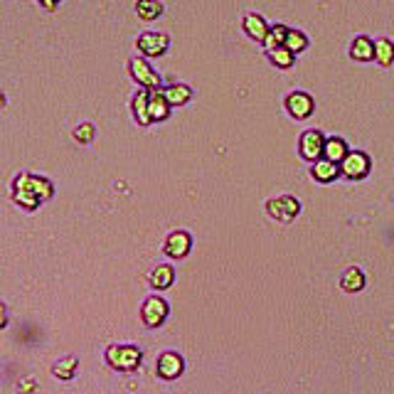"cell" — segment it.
I'll return each instance as SVG.
<instances>
[{"instance_id":"1","label":"cell","mask_w":394,"mask_h":394,"mask_svg":"<svg viewBox=\"0 0 394 394\" xmlns=\"http://www.w3.org/2000/svg\"><path fill=\"white\" fill-rule=\"evenodd\" d=\"M52 195H55L52 183L47 178H40V175L20 173L13 183V200L25 210H37L40 202L50 200Z\"/></svg>"},{"instance_id":"2","label":"cell","mask_w":394,"mask_h":394,"mask_svg":"<svg viewBox=\"0 0 394 394\" xmlns=\"http://www.w3.org/2000/svg\"><path fill=\"white\" fill-rule=\"evenodd\" d=\"M104 358H106V365L114 367L116 372H133L141 365L143 353L136 345H111L104 353Z\"/></svg>"},{"instance_id":"3","label":"cell","mask_w":394,"mask_h":394,"mask_svg":"<svg viewBox=\"0 0 394 394\" xmlns=\"http://www.w3.org/2000/svg\"><path fill=\"white\" fill-rule=\"evenodd\" d=\"M372 170V161L367 153L362 151H350L340 163V175H345L348 180H362L367 178Z\"/></svg>"},{"instance_id":"4","label":"cell","mask_w":394,"mask_h":394,"mask_svg":"<svg viewBox=\"0 0 394 394\" xmlns=\"http://www.w3.org/2000/svg\"><path fill=\"white\" fill-rule=\"evenodd\" d=\"M170 313V306L163 301L161 296H151L143 301V308H141V321L146 328H158L165 323V318H168Z\"/></svg>"},{"instance_id":"5","label":"cell","mask_w":394,"mask_h":394,"mask_svg":"<svg viewBox=\"0 0 394 394\" xmlns=\"http://www.w3.org/2000/svg\"><path fill=\"white\" fill-rule=\"evenodd\" d=\"M266 212L279 222H291V220H296L298 212H301V202H298L294 195H281V197H276V200L266 202Z\"/></svg>"},{"instance_id":"6","label":"cell","mask_w":394,"mask_h":394,"mask_svg":"<svg viewBox=\"0 0 394 394\" xmlns=\"http://www.w3.org/2000/svg\"><path fill=\"white\" fill-rule=\"evenodd\" d=\"M323 148H326V136L321 131H306L298 138V153H301V158H306L311 163L323 158Z\"/></svg>"},{"instance_id":"7","label":"cell","mask_w":394,"mask_h":394,"mask_svg":"<svg viewBox=\"0 0 394 394\" xmlns=\"http://www.w3.org/2000/svg\"><path fill=\"white\" fill-rule=\"evenodd\" d=\"M131 77L136 79L146 92H158V89H161V77H158V74L153 72V67L148 65L146 60H141V57L131 60Z\"/></svg>"},{"instance_id":"8","label":"cell","mask_w":394,"mask_h":394,"mask_svg":"<svg viewBox=\"0 0 394 394\" xmlns=\"http://www.w3.org/2000/svg\"><path fill=\"white\" fill-rule=\"evenodd\" d=\"M193 249V237L188 232L178 230V232H170L168 239H165V247L163 252L168 254L170 259H185Z\"/></svg>"},{"instance_id":"9","label":"cell","mask_w":394,"mask_h":394,"mask_svg":"<svg viewBox=\"0 0 394 394\" xmlns=\"http://www.w3.org/2000/svg\"><path fill=\"white\" fill-rule=\"evenodd\" d=\"M168 45H170V40H168V35H163V33H143L136 40V47L146 57H161V55H165Z\"/></svg>"},{"instance_id":"10","label":"cell","mask_w":394,"mask_h":394,"mask_svg":"<svg viewBox=\"0 0 394 394\" xmlns=\"http://www.w3.org/2000/svg\"><path fill=\"white\" fill-rule=\"evenodd\" d=\"M286 109H289V114L294 116V119L303 121L308 119V116L313 114V109H316V104H313V97L306 92H294L286 97Z\"/></svg>"},{"instance_id":"11","label":"cell","mask_w":394,"mask_h":394,"mask_svg":"<svg viewBox=\"0 0 394 394\" xmlns=\"http://www.w3.org/2000/svg\"><path fill=\"white\" fill-rule=\"evenodd\" d=\"M156 367H158V377H163V380H178L185 370V360L178 353H170L168 350V353H163L158 358Z\"/></svg>"},{"instance_id":"12","label":"cell","mask_w":394,"mask_h":394,"mask_svg":"<svg viewBox=\"0 0 394 394\" xmlns=\"http://www.w3.org/2000/svg\"><path fill=\"white\" fill-rule=\"evenodd\" d=\"M168 114H170V104L165 101L161 89L158 92H148V119H151V124L153 121L168 119Z\"/></svg>"},{"instance_id":"13","label":"cell","mask_w":394,"mask_h":394,"mask_svg":"<svg viewBox=\"0 0 394 394\" xmlns=\"http://www.w3.org/2000/svg\"><path fill=\"white\" fill-rule=\"evenodd\" d=\"M161 94L170 106H183L193 99V89H190L188 84H170V87L161 89Z\"/></svg>"},{"instance_id":"14","label":"cell","mask_w":394,"mask_h":394,"mask_svg":"<svg viewBox=\"0 0 394 394\" xmlns=\"http://www.w3.org/2000/svg\"><path fill=\"white\" fill-rule=\"evenodd\" d=\"M311 175L318 180V183H333V180L340 175V165L330 163V161H326V158H318L311 168Z\"/></svg>"},{"instance_id":"15","label":"cell","mask_w":394,"mask_h":394,"mask_svg":"<svg viewBox=\"0 0 394 394\" xmlns=\"http://www.w3.org/2000/svg\"><path fill=\"white\" fill-rule=\"evenodd\" d=\"M148 281H151V286L156 291H165V289H170L173 286V281H175V271H173V266L170 264H161V266H156V269L151 271V276H148Z\"/></svg>"},{"instance_id":"16","label":"cell","mask_w":394,"mask_h":394,"mask_svg":"<svg viewBox=\"0 0 394 394\" xmlns=\"http://www.w3.org/2000/svg\"><path fill=\"white\" fill-rule=\"evenodd\" d=\"M350 57H353L355 62H370L375 60V42L370 40V37H355V42L350 45Z\"/></svg>"},{"instance_id":"17","label":"cell","mask_w":394,"mask_h":394,"mask_svg":"<svg viewBox=\"0 0 394 394\" xmlns=\"http://www.w3.org/2000/svg\"><path fill=\"white\" fill-rule=\"evenodd\" d=\"M348 143L343 141L340 136H333V138H326V148H323V158L330 163H343V158L348 156Z\"/></svg>"},{"instance_id":"18","label":"cell","mask_w":394,"mask_h":394,"mask_svg":"<svg viewBox=\"0 0 394 394\" xmlns=\"http://www.w3.org/2000/svg\"><path fill=\"white\" fill-rule=\"evenodd\" d=\"M244 30H247V35L252 37V40H257V42H264L266 35H269V25H266V20L257 13H252V15L244 18Z\"/></svg>"},{"instance_id":"19","label":"cell","mask_w":394,"mask_h":394,"mask_svg":"<svg viewBox=\"0 0 394 394\" xmlns=\"http://www.w3.org/2000/svg\"><path fill=\"white\" fill-rule=\"evenodd\" d=\"M340 289L348 291V294H358V291L365 289V274H362V269L350 266L343 274V279H340Z\"/></svg>"},{"instance_id":"20","label":"cell","mask_w":394,"mask_h":394,"mask_svg":"<svg viewBox=\"0 0 394 394\" xmlns=\"http://www.w3.org/2000/svg\"><path fill=\"white\" fill-rule=\"evenodd\" d=\"M136 13L141 20H158L163 15V5L158 3V0H138L136 3Z\"/></svg>"},{"instance_id":"21","label":"cell","mask_w":394,"mask_h":394,"mask_svg":"<svg viewBox=\"0 0 394 394\" xmlns=\"http://www.w3.org/2000/svg\"><path fill=\"white\" fill-rule=\"evenodd\" d=\"M375 60L380 62L382 67H390L394 62V42L382 37V40L375 42Z\"/></svg>"},{"instance_id":"22","label":"cell","mask_w":394,"mask_h":394,"mask_svg":"<svg viewBox=\"0 0 394 394\" xmlns=\"http://www.w3.org/2000/svg\"><path fill=\"white\" fill-rule=\"evenodd\" d=\"M133 116H136V121L141 126L151 124V119H148V92L146 89H141V92L133 97Z\"/></svg>"},{"instance_id":"23","label":"cell","mask_w":394,"mask_h":394,"mask_svg":"<svg viewBox=\"0 0 394 394\" xmlns=\"http://www.w3.org/2000/svg\"><path fill=\"white\" fill-rule=\"evenodd\" d=\"M77 358H65V360H57L55 367H52V375L57 377V380H72L74 375H77Z\"/></svg>"},{"instance_id":"24","label":"cell","mask_w":394,"mask_h":394,"mask_svg":"<svg viewBox=\"0 0 394 394\" xmlns=\"http://www.w3.org/2000/svg\"><path fill=\"white\" fill-rule=\"evenodd\" d=\"M286 35H289V28H286V25H271L269 35H266V40H264L266 50H276V47H281L286 42Z\"/></svg>"},{"instance_id":"25","label":"cell","mask_w":394,"mask_h":394,"mask_svg":"<svg viewBox=\"0 0 394 394\" xmlns=\"http://www.w3.org/2000/svg\"><path fill=\"white\" fill-rule=\"evenodd\" d=\"M284 47L291 52V55H301V52L308 47V37L303 35V33H298V30H289V35H286Z\"/></svg>"},{"instance_id":"26","label":"cell","mask_w":394,"mask_h":394,"mask_svg":"<svg viewBox=\"0 0 394 394\" xmlns=\"http://www.w3.org/2000/svg\"><path fill=\"white\" fill-rule=\"evenodd\" d=\"M269 57H271V62H274L276 67L291 69V67H294V57L296 55H291V52L286 50L284 45H281V47H276V50H269Z\"/></svg>"},{"instance_id":"27","label":"cell","mask_w":394,"mask_h":394,"mask_svg":"<svg viewBox=\"0 0 394 394\" xmlns=\"http://www.w3.org/2000/svg\"><path fill=\"white\" fill-rule=\"evenodd\" d=\"M74 138H77V143H92L94 126L92 124H79L77 129H74Z\"/></svg>"},{"instance_id":"28","label":"cell","mask_w":394,"mask_h":394,"mask_svg":"<svg viewBox=\"0 0 394 394\" xmlns=\"http://www.w3.org/2000/svg\"><path fill=\"white\" fill-rule=\"evenodd\" d=\"M8 326V311H5V306L0 303V330Z\"/></svg>"},{"instance_id":"29","label":"cell","mask_w":394,"mask_h":394,"mask_svg":"<svg viewBox=\"0 0 394 394\" xmlns=\"http://www.w3.org/2000/svg\"><path fill=\"white\" fill-rule=\"evenodd\" d=\"M40 3H42V5H45V8H47V10H52V8H55V5H57V3H60V0H40Z\"/></svg>"},{"instance_id":"30","label":"cell","mask_w":394,"mask_h":394,"mask_svg":"<svg viewBox=\"0 0 394 394\" xmlns=\"http://www.w3.org/2000/svg\"><path fill=\"white\" fill-rule=\"evenodd\" d=\"M0 104H3V94H0Z\"/></svg>"}]
</instances>
